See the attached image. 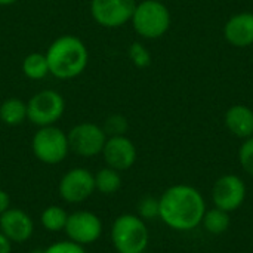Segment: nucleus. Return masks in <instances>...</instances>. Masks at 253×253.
<instances>
[{
    "instance_id": "nucleus-1",
    "label": "nucleus",
    "mask_w": 253,
    "mask_h": 253,
    "mask_svg": "<svg viewBox=\"0 0 253 253\" xmlns=\"http://www.w3.org/2000/svg\"><path fill=\"white\" fill-rule=\"evenodd\" d=\"M159 218L175 231H191L199 227L206 213L202 193L187 184L169 187L159 199Z\"/></svg>"
},
{
    "instance_id": "nucleus-2",
    "label": "nucleus",
    "mask_w": 253,
    "mask_h": 253,
    "mask_svg": "<svg viewBox=\"0 0 253 253\" xmlns=\"http://www.w3.org/2000/svg\"><path fill=\"white\" fill-rule=\"evenodd\" d=\"M49 74L59 80L79 77L87 67L89 52L82 39L64 34L55 39L46 50Z\"/></svg>"
},
{
    "instance_id": "nucleus-3",
    "label": "nucleus",
    "mask_w": 253,
    "mask_h": 253,
    "mask_svg": "<svg viewBox=\"0 0 253 253\" xmlns=\"http://www.w3.org/2000/svg\"><path fill=\"white\" fill-rule=\"evenodd\" d=\"M110 237L117 253H144L150 233L144 219L133 213H123L113 221Z\"/></svg>"
},
{
    "instance_id": "nucleus-4",
    "label": "nucleus",
    "mask_w": 253,
    "mask_h": 253,
    "mask_svg": "<svg viewBox=\"0 0 253 253\" xmlns=\"http://www.w3.org/2000/svg\"><path fill=\"white\" fill-rule=\"evenodd\" d=\"M31 150L34 157L43 165H59L70 154L67 133L53 126L39 127L31 139Z\"/></svg>"
},
{
    "instance_id": "nucleus-5",
    "label": "nucleus",
    "mask_w": 253,
    "mask_h": 253,
    "mask_svg": "<svg viewBox=\"0 0 253 253\" xmlns=\"http://www.w3.org/2000/svg\"><path fill=\"white\" fill-rule=\"evenodd\" d=\"M130 21L139 36L153 40L162 37L169 30L170 13L159 0H142L141 3H136Z\"/></svg>"
},
{
    "instance_id": "nucleus-6",
    "label": "nucleus",
    "mask_w": 253,
    "mask_h": 253,
    "mask_svg": "<svg viewBox=\"0 0 253 253\" xmlns=\"http://www.w3.org/2000/svg\"><path fill=\"white\" fill-rule=\"evenodd\" d=\"M65 111V99L53 89H44L27 101V120L37 127L53 126Z\"/></svg>"
},
{
    "instance_id": "nucleus-7",
    "label": "nucleus",
    "mask_w": 253,
    "mask_h": 253,
    "mask_svg": "<svg viewBox=\"0 0 253 253\" xmlns=\"http://www.w3.org/2000/svg\"><path fill=\"white\" fill-rule=\"evenodd\" d=\"M67 136H68L70 151L84 159L99 156L108 138L102 126L90 122H84L73 126L67 133Z\"/></svg>"
},
{
    "instance_id": "nucleus-8",
    "label": "nucleus",
    "mask_w": 253,
    "mask_h": 253,
    "mask_svg": "<svg viewBox=\"0 0 253 253\" xmlns=\"http://www.w3.org/2000/svg\"><path fill=\"white\" fill-rule=\"evenodd\" d=\"M95 191V173L86 168L67 170L58 185L59 197L68 205H80L90 199Z\"/></svg>"
},
{
    "instance_id": "nucleus-9",
    "label": "nucleus",
    "mask_w": 253,
    "mask_h": 253,
    "mask_svg": "<svg viewBox=\"0 0 253 253\" xmlns=\"http://www.w3.org/2000/svg\"><path fill=\"white\" fill-rule=\"evenodd\" d=\"M102 231L104 225L101 218L90 211H76L68 213L64 230L67 239L80 246L93 245L101 239Z\"/></svg>"
},
{
    "instance_id": "nucleus-10",
    "label": "nucleus",
    "mask_w": 253,
    "mask_h": 253,
    "mask_svg": "<svg viewBox=\"0 0 253 253\" xmlns=\"http://www.w3.org/2000/svg\"><path fill=\"white\" fill-rule=\"evenodd\" d=\"M135 0H90V15L105 28H119L132 19Z\"/></svg>"
},
{
    "instance_id": "nucleus-11",
    "label": "nucleus",
    "mask_w": 253,
    "mask_h": 253,
    "mask_svg": "<svg viewBox=\"0 0 253 253\" xmlns=\"http://www.w3.org/2000/svg\"><path fill=\"white\" fill-rule=\"evenodd\" d=\"M246 199V185L243 179L237 175H224L221 176L212 190V200L215 208L234 212L237 211Z\"/></svg>"
},
{
    "instance_id": "nucleus-12",
    "label": "nucleus",
    "mask_w": 253,
    "mask_h": 253,
    "mask_svg": "<svg viewBox=\"0 0 253 253\" xmlns=\"http://www.w3.org/2000/svg\"><path fill=\"white\" fill-rule=\"evenodd\" d=\"M101 156L105 162V166L119 172H125L135 165L138 154L135 144L126 135H120L107 138Z\"/></svg>"
},
{
    "instance_id": "nucleus-13",
    "label": "nucleus",
    "mask_w": 253,
    "mask_h": 253,
    "mask_svg": "<svg viewBox=\"0 0 253 253\" xmlns=\"http://www.w3.org/2000/svg\"><path fill=\"white\" fill-rule=\"evenodd\" d=\"M0 231L12 243H24L34 234V221L22 209L10 208L0 215Z\"/></svg>"
},
{
    "instance_id": "nucleus-14",
    "label": "nucleus",
    "mask_w": 253,
    "mask_h": 253,
    "mask_svg": "<svg viewBox=\"0 0 253 253\" xmlns=\"http://www.w3.org/2000/svg\"><path fill=\"white\" fill-rule=\"evenodd\" d=\"M224 36L236 47L253 44V13L243 12L231 16L224 27Z\"/></svg>"
},
{
    "instance_id": "nucleus-15",
    "label": "nucleus",
    "mask_w": 253,
    "mask_h": 253,
    "mask_svg": "<svg viewBox=\"0 0 253 253\" xmlns=\"http://www.w3.org/2000/svg\"><path fill=\"white\" fill-rule=\"evenodd\" d=\"M225 125L237 138L253 136V111L246 105H233L225 113Z\"/></svg>"
},
{
    "instance_id": "nucleus-16",
    "label": "nucleus",
    "mask_w": 253,
    "mask_h": 253,
    "mask_svg": "<svg viewBox=\"0 0 253 253\" xmlns=\"http://www.w3.org/2000/svg\"><path fill=\"white\" fill-rule=\"evenodd\" d=\"M0 120L6 126H19L27 120V102L19 98H7L0 105Z\"/></svg>"
},
{
    "instance_id": "nucleus-17",
    "label": "nucleus",
    "mask_w": 253,
    "mask_h": 253,
    "mask_svg": "<svg viewBox=\"0 0 253 253\" xmlns=\"http://www.w3.org/2000/svg\"><path fill=\"white\" fill-rule=\"evenodd\" d=\"M67 219H68L67 211L58 205H50V206L44 208L43 212L40 213V224H42L43 230H46L49 233L64 231L65 225H67Z\"/></svg>"
},
{
    "instance_id": "nucleus-18",
    "label": "nucleus",
    "mask_w": 253,
    "mask_h": 253,
    "mask_svg": "<svg viewBox=\"0 0 253 253\" xmlns=\"http://www.w3.org/2000/svg\"><path fill=\"white\" fill-rule=\"evenodd\" d=\"M120 188H122V176L119 170L105 166L95 173V190L98 193L110 196L117 193Z\"/></svg>"
},
{
    "instance_id": "nucleus-19",
    "label": "nucleus",
    "mask_w": 253,
    "mask_h": 253,
    "mask_svg": "<svg viewBox=\"0 0 253 253\" xmlns=\"http://www.w3.org/2000/svg\"><path fill=\"white\" fill-rule=\"evenodd\" d=\"M22 73L30 80H42L49 74V65L44 53L33 52L27 55L22 61Z\"/></svg>"
},
{
    "instance_id": "nucleus-20",
    "label": "nucleus",
    "mask_w": 253,
    "mask_h": 253,
    "mask_svg": "<svg viewBox=\"0 0 253 253\" xmlns=\"http://www.w3.org/2000/svg\"><path fill=\"white\" fill-rule=\"evenodd\" d=\"M202 224H203L205 230L208 233L213 234V236L224 234L230 228V225H231L230 213L225 212V211H221L218 208L209 209V211H206Z\"/></svg>"
},
{
    "instance_id": "nucleus-21",
    "label": "nucleus",
    "mask_w": 253,
    "mask_h": 253,
    "mask_svg": "<svg viewBox=\"0 0 253 253\" xmlns=\"http://www.w3.org/2000/svg\"><path fill=\"white\" fill-rule=\"evenodd\" d=\"M102 129L107 136H120V135H126V132L129 129V123L125 116L111 114L105 119Z\"/></svg>"
},
{
    "instance_id": "nucleus-22",
    "label": "nucleus",
    "mask_w": 253,
    "mask_h": 253,
    "mask_svg": "<svg viewBox=\"0 0 253 253\" xmlns=\"http://www.w3.org/2000/svg\"><path fill=\"white\" fill-rule=\"evenodd\" d=\"M138 216L141 219L147 221H153L156 218H159V212H160V206H159V199L153 197V196H145L138 202Z\"/></svg>"
},
{
    "instance_id": "nucleus-23",
    "label": "nucleus",
    "mask_w": 253,
    "mask_h": 253,
    "mask_svg": "<svg viewBox=\"0 0 253 253\" xmlns=\"http://www.w3.org/2000/svg\"><path fill=\"white\" fill-rule=\"evenodd\" d=\"M129 58L132 61V64L138 68H145L151 64V53L147 50V47L139 43L135 42L129 46Z\"/></svg>"
},
{
    "instance_id": "nucleus-24",
    "label": "nucleus",
    "mask_w": 253,
    "mask_h": 253,
    "mask_svg": "<svg viewBox=\"0 0 253 253\" xmlns=\"http://www.w3.org/2000/svg\"><path fill=\"white\" fill-rule=\"evenodd\" d=\"M239 162L243 170L253 176V136L248 138L239 150Z\"/></svg>"
},
{
    "instance_id": "nucleus-25",
    "label": "nucleus",
    "mask_w": 253,
    "mask_h": 253,
    "mask_svg": "<svg viewBox=\"0 0 253 253\" xmlns=\"http://www.w3.org/2000/svg\"><path fill=\"white\" fill-rule=\"evenodd\" d=\"M42 253H87L84 246H80L71 240H61L49 245L46 249H43Z\"/></svg>"
},
{
    "instance_id": "nucleus-26",
    "label": "nucleus",
    "mask_w": 253,
    "mask_h": 253,
    "mask_svg": "<svg viewBox=\"0 0 253 253\" xmlns=\"http://www.w3.org/2000/svg\"><path fill=\"white\" fill-rule=\"evenodd\" d=\"M10 208H12V200H10L9 193L4 190H0V215H3Z\"/></svg>"
},
{
    "instance_id": "nucleus-27",
    "label": "nucleus",
    "mask_w": 253,
    "mask_h": 253,
    "mask_svg": "<svg viewBox=\"0 0 253 253\" xmlns=\"http://www.w3.org/2000/svg\"><path fill=\"white\" fill-rule=\"evenodd\" d=\"M12 242L0 231V253H12Z\"/></svg>"
},
{
    "instance_id": "nucleus-28",
    "label": "nucleus",
    "mask_w": 253,
    "mask_h": 253,
    "mask_svg": "<svg viewBox=\"0 0 253 253\" xmlns=\"http://www.w3.org/2000/svg\"><path fill=\"white\" fill-rule=\"evenodd\" d=\"M18 0H0V6H10V4H15Z\"/></svg>"
},
{
    "instance_id": "nucleus-29",
    "label": "nucleus",
    "mask_w": 253,
    "mask_h": 253,
    "mask_svg": "<svg viewBox=\"0 0 253 253\" xmlns=\"http://www.w3.org/2000/svg\"><path fill=\"white\" fill-rule=\"evenodd\" d=\"M30 253H42V251H33V252Z\"/></svg>"
}]
</instances>
